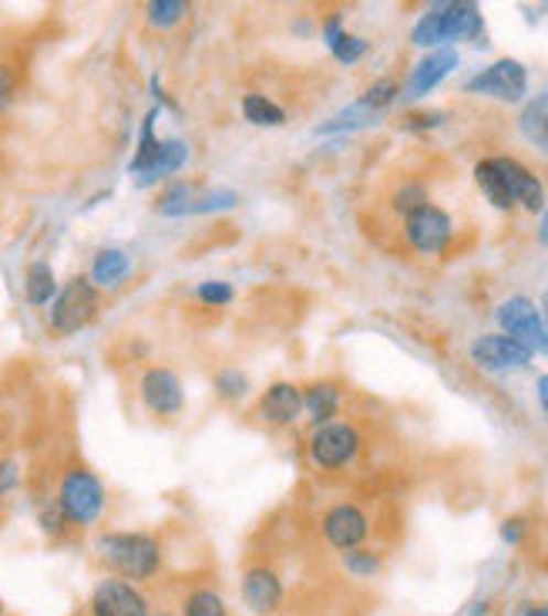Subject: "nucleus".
<instances>
[{
    "instance_id": "f257e3e1",
    "label": "nucleus",
    "mask_w": 548,
    "mask_h": 616,
    "mask_svg": "<svg viewBox=\"0 0 548 616\" xmlns=\"http://www.w3.org/2000/svg\"><path fill=\"white\" fill-rule=\"evenodd\" d=\"M95 553L105 570L128 583H149L162 573V542L152 532H125L111 529L95 539Z\"/></svg>"
},
{
    "instance_id": "f03ea898",
    "label": "nucleus",
    "mask_w": 548,
    "mask_h": 616,
    "mask_svg": "<svg viewBox=\"0 0 548 616\" xmlns=\"http://www.w3.org/2000/svg\"><path fill=\"white\" fill-rule=\"evenodd\" d=\"M61 516L67 519V525L75 529H92L101 522L105 509H108V492L105 482L85 465H72L57 482V496H54Z\"/></svg>"
},
{
    "instance_id": "7ed1b4c3",
    "label": "nucleus",
    "mask_w": 548,
    "mask_h": 616,
    "mask_svg": "<svg viewBox=\"0 0 548 616\" xmlns=\"http://www.w3.org/2000/svg\"><path fill=\"white\" fill-rule=\"evenodd\" d=\"M485 34V18L477 11V4H434L418 24H415V41L418 47H434V44H444V41H474Z\"/></svg>"
},
{
    "instance_id": "20e7f679",
    "label": "nucleus",
    "mask_w": 548,
    "mask_h": 616,
    "mask_svg": "<svg viewBox=\"0 0 548 616\" xmlns=\"http://www.w3.org/2000/svg\"><path fill=\"white\" fill-rule=\"evenodd\" d=\"M98 310H101L98 287L88 280V273H78V277H72L57 290L51 304V330L57 337H75L98 317Z\"/></svg>"
},
{
    "instance_id": "39448f33",
    "label": "nucleus",
    "mask_w": 548,
    "mask_h": 616,
    "mask_svg": "<svg viewBox=\"0 0 548 616\" xmlns=\"http://www.w3.org/2000/svg\"><path fill=\"white\" fill-rule=\"evenodd\" d=\"M498 323L505 337L518 340V344L531 354H548V327L538 314V307L528 297H508L498 307Z\"/></svg>"
},
{
    "instance_id": "423d86ee",
    "label": "nucleus",
    "mask_w": 548,
    "mask_h": 616,
    "mask_svg": "<svg viewBox=\"0 0 548 616\" xmlns=\"http://www.w3.org/2000/svg\"><path fill=\"white\" fill-rule=\"evenodd\" d=\"M464 92L468 95H488V98H498V102H522L525 92H528V72L515 61V57H502L495 61L485 72H477L474 78L464 82Z\"/></svg>"
},
{
    "instance_id": "0eeeda50",
    "label": "nucleus",
    "mask_w": 548,
    "mask_h": 616,
    "mask_svg": "<svg viewBox=\"0 0 548 616\" xmlns=\"http://www.w3.org/2000/svg\"><path fill=\"white\" fill-rule=\"evenodd\" d=\"M88 613L92 616H149L152 603L135 583L118 580V576H105L92 590Z\"/></svg>"
},
{
    "instance_id": "6e6552de",
    "label": "nucleus",
    "mask_w": 548,
    "mask_h": 616,
    "mask_svg": "<svg viewBox=\"0 0 548 616\" xmlns=\"http://www.w3.org/2000/svg\"><path fill=\"white\" fill-rule=\"evenodd\" d=\"M361 452V432L347 422H330V425H320L313 435H310V461L316 468H344L354 455Z\"/></svg>"
},
{
    "instance_id": "1a4fd4ad",
    "label": "nucleus",
    "mask_w": 548,
    "mask_h": 616,
    "mask_svg": "<svg viewBox=\"0 0 548 616\" xmlns=\"http://www.w3.org/2000/svg\"><path fill=\"white\" fill-rule=\"evenodd\" d=\"M451 233H454L451 216L444 210H438V205H431V202L418 205L415 213L404 216V236L418 253H428V256L441 253L451 243Z\"/></svg>"
},
{
    "instance_id": "9d476101",
    "label": "nucleus",
    "mask_w": 548,
    "mask_h": 616,
    "mask_svg": "<svg viewBox=\"0 0 548 616\" xmlns=\"http://www.w3.org/2000/svg\"><path fill=\"white\" fill-rule=\"evenodd\" d=\"M239 596L252 616H277L287 603V590L277 570L269 566H249L239 583Z\"/></svg>"
},
{
    "instance_id": "9b49d317",
    "label": "nucleus",
    "mask_w": 548,
    "mask_h": 616,
    "mask_svg": "<svg viewBox=\"0 0 548 616\" xmlns=\"http://www.w3.org/2000/svg\"><path fill=\"white\" fill-rule=\"evenodd\" d=\"M139 394H142V404L159 418H175V415H182V407H185L182 381L169 368H149L139 381Z\"/></svg>"
},
{
    "instance_id": "f8f14e48",
    "label": "nucleus",
    "mask_w": 548,
    "mask_h": 616,
    "mask_svg": "<svg viewBox=\"0 0 548 616\" xmlns=\"http://www.w3.org/2000/svg\"><path fill=\"white\" fill-rule=\"evenodd\" d=\"M471 361L485 371H522L531 364V351H525L518 340L505 333H488L471 344Z\"/></svg>"
},
{
    "instance_id": "ddd939ff",
    "label": "nucleus",
    "mask_w": 548,
    "mask_h": 616,
    "mask_svg": "<svg viewBox=\"0 0 548 616\" xmlns=\"http://www.w3.org/2000/svg\"><path fill=\"white\" fill-rule=\"evenodd\" d=\"M367 532H370L367 512L351 506V502H340L323 516V535H326V542L333 545V550H344V553L357 550V545H364Z\"/></svg>"
},
{
    "instance_id": "4468645a",
    "label": "nucleus",
    "mask_w": 548,
    "mask_h": 616,
    "mask_svg": "<svg viewBox=\"0 0 548 616\" xmlns=\"http://www.w3.org/2000/svg\"><path fill=\"white\" fill-rule=\"evenodd\" d=\"M259 418L266 425H277V428H287L293 425L300 415H303V391L290 381H277L269 384L259 397Z\"/></svg>"
},
{
    "instance_id": "2eb2a0df",
    "label": "nucleus",
    "mask_w": 548,
    "mask_h": 616,
    "mask_svg": "<svg viewBox=\"0 0 548 616\" xmlns=\"http://www.w3.org/2000/svg\"><path fill=\"white\" fill-rule=\"evenodd\" d=\"M454 67H458V51H454V47H438V51H431L428 57L418 61L415 72H410L407 88H404V98H407V102L425 98L431 88H438V85L454 72Z\"/></svg>"
},
{
    "instance_id": "dca6fc26",
    "label": "nucleus",
    "mask_w": 548,
    "mask_h": 616,
    "mask_svg": "<svg viewBox=\"0 0 548 616\" xmlns=\"http://www.w3.org/2000/svg\"><path fill=\"white\" fill-rule=\"evenodd\" d=\"M495 162H498V169H502V176L508 182V192H512L515 205H522V210H528V213H541L545 210V185H541V179L528 166H522L518 159L495 156Z\"/></svg>"
},
{
    "instance_id": "f3484780",
    "label": "nucleus",
    "mask_w": 548,
    "mask_h": 616,
    "mask_svg": "<svg viewBox=\"0 0 548 616\" xmlns=\"http://www.w3.org/2000/svg\"><path fill=\"white\" fill-rule=\"evenodd\" d=\"M128 273H131L128 253H121V249H98V256L92 259L88 280H92L98 290H115L118 284L128 280Z\"/></svg>"
},
{
    "instance_id": "a211bd4d",
    "label": "nucleus",
    "mask_w": 548,
    "mask_h": 616,
    "mask_svg": "<svg viewBox=\"0 0 548 616\" xmlns=\"http://www.w3.org/2000/svg\"><path fill=\"white\" fill-rule=\"evenodd\" d=\"M340 407V387L333 381H316L303 391V411L307 418L320 428V425H330L333 415Z\"/></svg>"
},
{
    "instance_id": "6ab92c4d",
    "label": "nucleus",
    "mask_w": 548,
    "mask_h": 616,
    "mask_svg": "<svg viewBox=\"0 0 548 616\" xmlns=\"http://www.w3.org/2000/svg\"><path fill=\"white\" fill-rule=\"evenodd\" d=\"M323 38H326V44H330V51H333V57H336L340 64H357V61L367 54V41L347 34V31H344V21H340V14L326 18Z\"/></svg>"
},
{
    "instance_id": "aec40b11",
    "label": "nucleus",
    "mask_w": 548,
    "mask_h": 616,
    "mask_svg": "<svg viewBox=\"0 0 548 616\" xmlns=\"http://www.w3.org/2000/svg\"><path fill=\"white\" fill-rule=\"evenodd\" d=\"M518 128H522V135H525V139H528L535 149L548 152V92L535 95V98L522 108Z\"/></svg>"
},
{
    "instance_id": "412c9836",
    "label": "nucleus",
    "mask_w": 548,
    "mask_h": 616,
    "mask_svg": "<svg viewBox=\"0 0 548 616\" xmlns=\"http://www.w3.org/2000/svg\"><path fill=\"white\" fill-rule=\"evenodd\" d=\"M474 179H477V185H482V192L488 195V202L495 205V210H502V213L515 210V199H512L508 182H505V176H502V169H498L495 159H482V162H477L474 166Z\"/></svg>"
},
{
    "instance_id": "4be33fe9",
    "label": "nucleus",
    "mask_w": 548,
    "mask_h": 616,
    "mask_svg": "<svg viewBox=\"0 0 548 616\" xmlns=\"http://www.w3.org/2000/svg\"><path fill=\"white\" fill-rule=\"evenodd\" d=\"M24 297H28L31 307H47V304H54V297H57V277H54L51 263L34 259V263L28 266V273H24Z\"/></svg>"
},
{
    "instance_id": "5701e85b",
    "label": "nucleus",
    "mask_w": 548,
    "mask_h": 616,
    "mask_svg": "<svg viewBox=\"0 0 548 616\" xmlns=\"http://www.w3.org/2000/svg\"><path fill=\"white\" fill-rule=\"evenodd\" d=\"M198 182H189V179H179L172 182L169 189H162V195L155 199V213L159 216H169V220H179V216H192V205H195V195H198Z\"/></svg>"
},
{
    "instance_id": "b1692460",
    "label": "nucleus",
    "mask_w": 548,
    "mask_h": 616,
    "mask_svg": "<svg viewBox=\"0 0 548 616\" xmlns=\"http://www.w3.org/2000/svg\"><path fill=\"white\" fill-rule=\"evenodd\" d=\"M185 162H189V146L179 142V139H165L162 149H159V159L152 162V169H149L146 176L135 179V185H152V182H159V179H169V176L182 172Z\"/></svg>"
},
{
    "instance_id": "393cba45",
    "label": "nucleus",
    "mask_w": 548,
    "mask_h": 616,
    "mask_svg": "<svg viewBox=\"0 0 548 616\" xmlns=\"http://www.w3.org/2000/svg\"><path fill=\"white\" fill-rule=\"evenodd\" d=\"M155 118H159V108H152L142 121V135H139V149H135V159L128 166V172L139 179L152 169V162L159 159V149H162V139L155 135Z\"/></svg>"
},
{
    "instance_id": "a878e982",
    "label": "nucleus",
    "mask_w": 548,
    "mask_h": 616,
    "mask_svg": "<svg viewBox=\"0 0 548 616\" xmlns=\"http://www.w3.org/2000/svg\"><path fill=\"white\" fill-rule=\"evenodd\" d=\"M182 616H229V606L213 586H198V590L185 593Z\"/></svg>"
},
{
    "instance_id": "bb28decb",
    "label": "nucleus",
    "mask_w": 548,
    "mask_h": 616,
    "mask_svg": "<svg viewBox=\"0 0 548 616\" xmlns=\"http://www.w3.org/2000/svg\"><path fill=\"white\" fill-rule=\"evenodd\" d=\"M243 115L252 125H262V128H272V125H283L287 121V111L277 102H269L266 95H246L243 98Z\"/></svg>"
},
{
    "instance_id": "cd10ccee",
    "label": "nucleus",
    "mask_w": 548,
    "mask_h": 616,
    "mask_svg": "<svg viewBox=\"0 0 548 616\" xmlns=\"http://www.w3.org/2000/svg\"><path fill=\"white\" fill-rule=\"evenodd\" d=\"M185 14H189V4H185V0H152V4L146 8L149 24L159 28V31L175 28Z\"/></svg>"
},
{
    "instance_id": "c85d7f7f",
    "label": "nucleus",
    "mask_w": 548,
    "mask_h": 616,
    "mask_svg": "<svg viewBox=\"0 0 548 616\" xmlns=\"http://www.w3.org/2000/svg\"><path fill=\"white\" fill-rule=\"evenodd\" d=\"M236 205V192L229 189H202L195 195V205H192V216H202V213H226Z\"/></svg>"
},
{
    "instance_id": "c756f323",
    "label": "nucleus",
    "mask_w": 548,
    "mask_h": 616,
    "mask_svg": "<svg viewBox=\"0 0 548 616\" xmlns=\"http://www.w3.org/2000/svg\"><path fill=\"white\" fill-rule=\"evenodd\" d=\"M344 566H347V573L351 576H361V580H367V576H377L380 573V566H384V560L374 553V550H347L344 553Z\"/></svg>"
},
{
    "instance_id": "7c9ffc66",
    "label": "nucleus",
    "mask_w": 548,
    "mask_h": 616,
    "mask_svg": "<svg viewBox=\"0 0 548 616\" xmlns=\"http://www.w3.org/2000/svg\"><path fill=\"white\" fill-rule=\"evenodd\" d=\"M213 387H216V394H219L223 401H239V397L249 391V378H246L239 368H223V371L216 374Z\"/></svg>"
},
{
    "instance_id": "2f4dec72",
    "label": "nucleus",
    "mask_w": 548,
    "mask_h": 616,
    "mask_svg": "<svg viewBox=\"0 0 548 616\" xmlns=\"http://www.w3.org/2000/svg\"><path fill=\"white\" fill-rule=\"evenodd\" d=\"M397 95H400L397 82H394V78H380V82H374V85L367 88V95L361 98V105L380 115V111H384V108H387V105H390Z\"/></svg>"
},
{
    "instance_id": "473e14b6",
    "label": "nucleus",
    "mask_w": 548,
    "mask_h": 616,
    "mask_svg": "<svg viewBox=\"0 0 548 616\" xmlns=\"http://www.w3.org/2000/svg\"><path fill=\"white\" fill-rule=\"evenodd\" d=\"M428 202V189L421 185V182H407V185H400L397 189V195H394V210L397 213H415L418 205H425Z\"/></svg>"
},
{
    "instance_id": "72a5a7b5",
    "label": "nucleus",
    "mask_w": 548,
    "mask_h": 616,
    "mask_svg": "<svg viewBox=\"0 0 548 616\" xmlns=\"http://www.w3.org/2000/svg\"><path fill=\"white\" fill-rule=\"evenodd\" d=\"M37 522H41V532H44V535H51V539H61V535L67 532V519L61 516V509H57V502H54V499H51L47 506H41Z\"/></svg>"
},
{
    "instance_id": "f704fd0d",
    "label": "nucleus",
    "mask_w": 548,
    "mask_h": 616,
    "mask_svg": "<svg viewBox=\"0 0 548 616\" xmlns=\"http://www.w3.org/2000/svg\"><path fill=\"white\" fill-rule=\"evenodd\" d=\"M195 297L205 304V307H226V304H233V287L229 284H219V280H209V284H202L198 290H195Z\"/></svg>"
},
{
    "instance_id": "c9c22d12",
    "label": "nucleus",
    "mask_w": 548,
    "mask_h": 616,
    "mask_svg": "<svg viewBox=\"0 0 548 616\" xmlns=\"http://www.w3.org/2000/svg\"><path fill=\"white\" fill-rule=\"evenodd\" d=\"M14 98H18V72L8 61H0V111H8Z\"/></svg>"
},
{
    "instance_id": "e433bc0d",
    "label": "nucleus",
    "mask_w": 548,
    "mask_h": 616,
    "mask_svg": "<svg viewBox=\"0 0 548 616\" xmlns=\"http://www.w3.org/2000/svg\"><path fill=\"white\" fill-rule=\"evenodd\" d=\"M21 486V465L14 458H0V499Z\"/></svg>"
},
{
    "instance_id": "4c0bfd02",
    "label": "nucleus",
    "mask_w": 548,
    "mask_h": 616,
    "mask_svg": "<svg viewBox=\"0 0 548 616\" xmlns=\"http://www.w3.org/2000/svg\"><path fill=\"white\" fill-rule=\"evenodd\" d=\"M441 121H444L441 111H421V115H407V118H404V128L425 131V128H434V125H441Z\"/></svg>"
},
{
    "instance_id": "58836bf2",
    "label": "nucleus",
    "mask_w": 548,
    "mask_h": 616,
    "mask_svg": "<svg viewBox=\"0 0 548 616\" xmlns=\"http://www.w3.org/2000/svg\"><path fill=\"white\" fill-rule=\"evenodd\" d=\"M522 535H525V522H522V519H508V522L502 525V539H505V542L518 545Z\"/></svg>"
},
{
    "instance_id": "ea45409f",
    "label": "nucleus",
    "mask_w": 548,
    "mask_h": 616,
    "mask_svg": "<svg viewBox=\"0 0 548 616\" xmlns=\"http://www.w3.org/2000/svg\"><path fill=\"white\" fill-rule=\"evenodd\" d=\"M522 616H548V603H528Z\"/></svg>"
},
{
    "instance_id": "a19ab883",
    "label": "nucleus",
    "mask_w": 548,
    "mask_h": 616,
    "mask_svg": "<svg viewBox=\"0 0 548 616\" xmlns=\"http://www.w3.org/2000/svg\"><path fill=\"white\" fill-rule=\"evenodd\" d=\"M538 401H541V407L548 411V374L538 378Z\"/></svg>"
},
{
    "instance_id": "79ce46f5",
    "label": "nucleus",
    "mask_w": 548,
    "mask_h": 616,
    "mask_svg": "<svg viewBox=\"0 0 548 616\" xmlns=\"http://www.w3.org/2000/svg\"><path fill=\"white\" fill-rule=\"evenodd\" d=\"M538 240H541V246H548V205H545V213H541V226H538Z\"/></svg>"
},
{
    "instance_id": "37998d69",
    "label": "nucleus",
    "mask_w": 548,
    "mask_h": 616,
    "mask_svg": "<svg viewBox=\"0 0 548 616\" xmlns=\"http://www.w3.org/2000/svg\"><path fill=\"white\" fill-rule=\"evenodd\" d=\"M0 448H4V422H0Z\"/></svg>"
},
{
    "instance_id": "c03bdc74",
    "label": "nucleus",
    "mask_w": 548,
    "mask_h": 616,
    "mask_svg": "<svg viewBox=\"0 0 548 616\" xmlns=\"http://www.w3.org/2000/svg\"><path fill=\"white\" fill-rule=\"evenodd\" d=\"M545 327H548V294H545Z\"/></svg>"
},
{
    "instance_id": "a18cd8bd",
    "label": "nucleus",
    "mask_w": 548,
    "mask_h": 616,
    "mask_svg": "<svg viewBox=\"0 0 548 616\" xmlns=\"http://www.w3.org/2000/svg\"><path fill=\"white\" fill-rule=\"evenodd\" d=\"M149 616H172V613H149Z\"/></svg>"
}]
</instances>
